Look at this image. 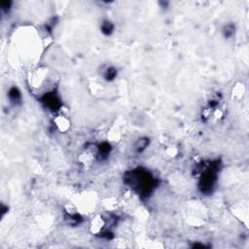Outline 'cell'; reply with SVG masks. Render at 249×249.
I'll list each match as a JSON object with an SVG mask.
<instances>
[{"instance_id":"1","label":"cell","mask_w":249,"mask_h":249,"mask_svg":"<svg viewBox=\"0 0 249 249\" xmlns=\"http://www.w3.org/2000/svg\"><path fill=\"white\" fill-rule=\"evenodd\" d=\"M9 98H10V100L11 102L13 103H18L21 101V99H22V95H21V92L19 90L18 88H16V87H13L10 89L9 90Z\"/></svg>"},{"instance_id":"2","label":"cell","mask_w":249,"mask_h":249,"mask_svg":"<svg viewBox=\"0 0 249 249\" xmlns=\"http://www.w3.org/2000/svg\"><path fill=\"white\" fill-rule=\"evenodd\" d=\"M149 144V140L147 139H143V138H141L139 139L136 144H135V149H136V151L137 152H141V151H143L144 149L147 147V145Z\"/></svg>"},{"instance_id":"3","label":"cell","mask_w":249,"mask_h":249,"mask_svg":"<svg viewBox=\"0 0 249 249\" xmlns=\"http://www.w3.org/2000/svg\"><path fill=\"white\" fill-rule=\"evenodd\" d=\"M113 26H112V23L109 22H105L103 24H102V32L105 33V34H110V33L113 31Z\"/></svg>"},{"instance_id":"4","label":"cell","mask_w":249,"mask_h":249,"mask_svg":"<svg viewBox=\"0 0 249 249\" xmlns=\"http://www.w3.org/2000/svg\"><path fill=\"white\" fill-rule=\"evenodd\" d=\"M116 76V70L114 68H107L104 73V78L106 80H113Z\"/></svg>"}]
</instances>
